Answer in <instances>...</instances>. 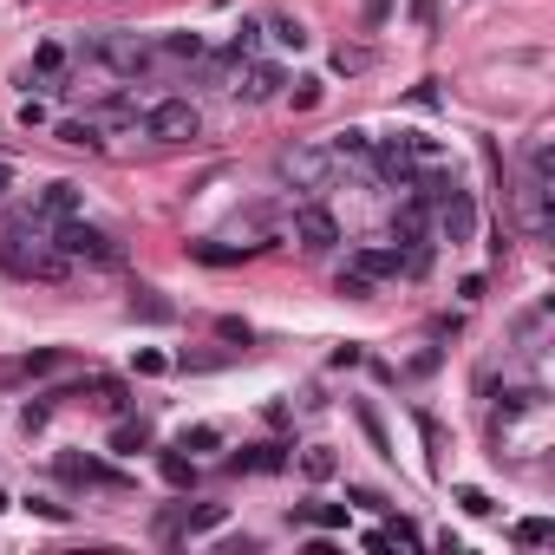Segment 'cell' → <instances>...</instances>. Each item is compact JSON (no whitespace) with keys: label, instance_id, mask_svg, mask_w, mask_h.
<instances>
[{"label":"cell","instance_id":"6da1fadb","mask_svg":"<svg viewBox=\"0 0 555 555\" xmlns=\"http://www.w3.org/2000/svg\"><path fill=\"white\" fill-rule=\"evenodd\" d=\"M0 268H7L14 281H66L72 262L40 236V229H33V242H27V229H20V222H7V236H0Z\"/></svg>","mask_w":555,"mask_h":555},{"label":"cell","instance_id":"7a4b0ae2","mask_svg":"<svg viewBox=\"0 0 555 555\" xmlns=\"http://www.w3.org/2000/svg\"><path fill=\"white\" fill-rule=\"evenodd\" d=\"M46 242H53L66 262H92V268H118L125 262V249L105 236V229H92V222H79V216H66V222H53L46 229Z\"/></svg>","mask_w":555,"mask_h":555},{"label":"cell","instance_id":"3957f363","mask_svg":"<svg viewBox=\"0 0 555 555\" xmlns=\"http://www.w3.org/2000/svg\"><path fill=\"white\" fill-rule=\"evenodd\" d=\"M281 183L301 196H320L333 183V151H320V144H294V151H281Z\"/></svg>","mask_w":555,"mask_h":555},{"label":"cell","instance_id":"277c9868","mask_svg":"<svg viewBox=\"0 0 555 555\" xmlns=\"http://www.w3.org/2000/svg\"><path fill=\"white\" fill-rule=\"evenodd\" d=\"M144 131H151L157 144H190V138H203V111H196L190 98H157V105L144 111Z\"/></svg>","mask_w":555,"mask_h":555},{"label":"cell","instance_id":"5b68a950","mask_svg":"<svg viewBox=\"0 0 555 555\" xmlns=\"http://www.w3.org/2000/svg\"><path fill=\"white\" fill-rule=\"evenodd\" d=\"M92 53L105 59L111 72H125V79H138V72L151 66V46H144L138 33H98V40H92Z\"/></svg>","mask_w":555,"mask_h":555},{"label":"cell","instance_id":"8992f818","mask_svg":"<svg viewBox=\"0 0 555 555\" xmlns=\"http://www.w3.org/2000/svg\"><path fill=\"white\" fill-rule=\"evenodd\" d=\"M294 242H301V249H333V242H340V222H333V209H320V203H301L294 209Z\"/></svg>","mask_w":555,"mask_h":555},{"label":"cell","instance_id":"52a82bcc","mask_svg":"<svg viewBox=\"0 0 555 555\" xmlns=\"http://www.w3.org/2000/svg\"><path fill=\"white\" fill-rule=\"evenodd\" d=\"M392 229H399V242H412V249H425L431 242V196H405L399 203V216H392Z\"/></svg>","mask_w":555,"mask_h":555},{"label":"cell","instance_id":"ba28073f","mask_svg":"<svg viewBox=\"0 0 555 555\" xmlns=\"http://www.w3.org/2000/svg\"><path fill=\"white\" fill-rule=\"evenodd\" d=\"M236 471H255V477H275V471H288V444H275V438H262V444H242V451H236Z\"/></svg>","mask_w":555,"mask_h":555},{"label":"cell","instance_id":"9c48e42d","mask_svg":"<svg viewBox=\"0 0 555 555\" xmlns=\"http://www.w3.org/2000/svg\"><path fill=\"white\" fill-rule=\"evenodd\" d=\"M373 170H379L386 183H399V190H418V164L405 157V144H399V138H392V144H379V151H373Z\"/></svg>","mask_w":555,"mask_h":555},{"label":"cell","instance_id":"30bf717a","mask_svg":"<svg viewBox=\"0 0 555 555\" xmlns=\"http://www.w3.org/2000/svg\"><path fill=\"white\" fill-rule=\"evenodd\" d=\"M281 85H288V79H281V66H275V59H249V79H242L236 92L249 98V105H262V98H275Z\"/></svg>","mask_w":555,"mask_h":555},{"label":"cell","instance_id":"8fae6325","mask_svg":"<svg viewBox=\"0 0 555 555\" xmlns=\"http://www.w3.org/2000/svg\"><path fill=\"white\" fill-rule=\"evenodd\" d=\"M255 249H268V242H242V249H229V242H190V255L203 268H236L242 255H255Z\"/></svg>","mask_w":555,"mask_h":555},{"label":"cell","instance_id":"7c38bea8","mask_svg":"<svg viewBox=\"0 0 555 555\" xmlns=\"http://www.w3.org/2000/svg\"><path fill=\"white\" fill-rule=\"evenodd\" d=\"M59 471H66L72 484H105V490H125V477H118V471H105V464H92V458H59Z\"/></svg>","mask_w":555,"mask_h":555},{"label":"cell","instance_id":"4fadbf2b","mask_svg":"<svg viewBox=\"0 0 555 555\" xmlns=\"http://www.w3.org/2000/svg\"><path fill=\"white\" fill-rule=\"evenodd\" d=\"M131 314H138V320H151V327H170V320H177V307H170L157 288H138V294H131Z\"/></svg>","mask_w":555,"mask_h":555},{"label":"cell","instance_id":"5bb4252c","mask_svg":"<svg viewBox=\"0 0 555 555\" xmlns=\"http://www.w3.org/2000/svg\"><path fill=\"white\" fill-rule=\"evenodd\" d=\"M111 451H118V458H138V451H151V425H144V418H138V425H118V431H111Z\"/></svg>","mask_w":555,"mask_h":555},{"label":"cell","instance_id":"9a60e30c","mask_svg":"<svg viewBox=\"0 0 555 555\" xmlns=\"http://www.w3.org/2000/svg\"><path fill=\"white\" fill-rule=\"evenodd\" d=\"M59 144H72V151H105V131H98L92 118H85V125L72 118V125H59Z\"/></svg>","mask_w":555,"mask_h":555},{"label":"cell","instance_id":"2e32d148","mask_svg":"<svg viewBox=\"0 0 555 555\" xmlns=\"http://www.w3.org/2000/svg\"><path fill=\"white\" fill-rule=\"evenodd\" d=\"M301 471L314 477V484H327V477L340 471V458H333V444H307V451H301Z\"/></svg>","mask_w":555,"mask_h":555},{"label":"cell","instance_id":"e0dca14e","mask_svg":"<svg viewBox=\"0 0 555 555\" xmlns=\"http://www.w3.org/2000/svg\"><path fill=\"white\" fill-rule=\"evenodd\" d=\"M157 471H164V484H177V490L196 484V458H183V451H164V458H157Z\"/></svg>","mask_w":555,"mask_h":555},{"label":"cell","instance_id":"ac0fdd59","mask_svg":"<svg viewBox=\"0 0 555 555\" xmlns=\"http://www.w3.org/2000/svg\"><path fill=\"white\" fill-rule=\"evenodd\" d=\"M366 164V157H373V138H366V131H340V138H333V164Z\"/></svg>","mask_w":555,"mask_h":555},{"label":"cell","instance_id":"d6986e66","mask_svg":"<svg viewBox=\"0 0 555 555\" xmlns=\"http://www.w3.org/2000/svg\"><path fill=\"white\" fill-rule=\"evenodd\" d=\"M353 412H360V431H366V444H373L379 458H399V451H392V438H386V425H379V412H373V405H353Z\"/></svg>","mask_w":555,"mask_h":555},{"label":"cell","instance_id":"ffe728a7","mask_svg":"<svg viewBox=\"0 0 555 555\" xmlns=\"http://www.w3.org/2000/svg\"><path fill=\"white\" fill-rule=\"evenodd\" d=\"M262 53V20H242L236 40H229V59H255Z\"/></svg>","mask_w":555,"mask_h":555},{"label":"cell","instance_id":"44dd1931","mask_svg":"<svg viewBox=\"0 0 555 555\" xmlns=\"http://www.w3.org/2000/svg\"><path fill=\"white\" fill-rule=\"evenodd\" d=\"M510 536H516V542H523V549H542V542H549V536H555V523H549V516H523V523H516V529H510Z\"/></svg>","mask_w":555,"mask_h":555},{"label":"cell","instance_id":"7402d4cb","mask_svg":"<svg viewBox=\"0 0 555 555\" xmlns=\"http://www.w3.org/2000/svg\"><path fill=\"white\" fill-rule=\"evenodd\" d=\"M301 523H320V529H347V503H307Z\"/></svg>","mask_w":555,"mask_h":555},{"label":"cell","instance_id":"603a6c76","mask_svg":"<svg viewBox=\"0 0 555 555\" xmlns=\"http://www.w3.org/2000/svg\"><path fill=\"white\" fill-rule=\"evenodd\" d=\"M418 438L431 444V471H444V425L431 412H418Z\"/></svg>","mask_w":555,"mask_h":555},{"label":"cell","instance_id":"cb8c5ba5","mask_svg":"<svg viewBox=\"0 0 555 555\" xmlns=\"http://www.w3.org/2000/svg\"><path fill=\"white\" fill-rule=\"evenodd\" d=\"M216 444H222V431H216V425H183L177 451H216Z\"/></svg>","mask_w":555,"mask_h":555},{"label":"cell","instance_id":"d4e9b609","mask_svg":"<svg viewBox=\"0 0 555 555\" xmlns=\"http://www.w3.org/2000/svg\"><path fill=\"white\" fill-rule=\"evenodd\" d=\"M222 523H229V510H222V503H203V510H190L183 529H190V536H209V529H222Z\"/></svg>","mask_w":555,"mask_h":555},{"label":"cell","instance_id":"484cf974","mask_svg":"<svg viewBox=\"0 0 555 555\" xmlns=\"http://www.w3.org/2000/svg\"><path fill=\"white\" fill-rule=\"evenodd\" d=\"M170 59H203V33H164Z\"/></svg>","mask_w":555,"mask_h":555},{"label":"cell","instance_id":"4316f807","mask_svg":"<svg viewBox=\"0 0 555 555\" xmlns=\"http://www.w3.org/2000/svg\"><path fill=\"white\" fill-rule=\"evenodd\" d=\"M268 33H275V40H281V46H294V53H301V46H307V27H301V20H294V14H281V20H268Z\"/></svg>","mask_w":555,"mask_h":555},{"label":"cell","instance_id":"83f0119b","mask_svg":"<svg viewBox=\"0 0 555 555\" xmlns=\"http://www.w3.org/2000/svg\"><path fill=\"white\" fill-rule=\"evenodd\" d=\"M333 288L347 294V301H373V281H366L360 268H340V281H333Z\"/></svg>","mask_w":555,"mask_h":555},{"label":"cell","instance_id":"f1b7e54d","mask_svg":"<svg viewBox=\"0 0 555 555\" xmlns=\"http://www.w3.org/2000/svg\"><path fill=\"white\" fill-rule=\"evenodd\" d=\"M458 503H464L471 516H490V510H497V497H490V490H477V484H464V490H458Z\"/></svg>","mask_w":555,"mask_h":555},{"label":"cell","instance_id":"f546056e","mask_svg":"<svg viewBox=\"0 0 555 555\" xmlns=\"http://www.w3.org/2000/svg\"><path fill=\"white\" fill-rule=\"evenodd\" d=\"M373 66V59L360 53V46H340V53H333V72H366Z\"/></svg>","mask_w":555,"mask_h":555},{"label":"cell","instance_id":"4dcf8cb0","mask_svg":"<svg viewBox=\"0 0 555 555\" xmlns=\"http://www.w3.org/2000/svg\"><path fill=\"white\" fill-rule=\"evenodd\" d=\"M27 510H33V516H46V523H66V516H72V510H66V503H53V497H33V503H27Z\"/></svg>","mask_w":555,"mask_h":555},{"label":"cell","instance_id":"1f68e13d","mask_svg":"<svg viewBox=\"0 0 555 555\" xmlns=\"http://www.w3.org/2000/svg\"><path fill=\"white\" fill-rule=\"evenodd\" d=\"M320 105V79H301L294 85V111H314Z\"/></svg>","mask_w":555,"mask_h":555},{"label":"cell","instance_id":"d6a6232c","mask_svg":"<svg viewBox=\"0 0 555 555\" xmlns=\"http://www.w3.org/2000/svg\"><path fill=\"white\" fill-rule=\"evenodd\" d=\"M216 333H222V340H236V347H249V320H236V314L216 320Z\"/></svg>","mask_w":555,"mask_h":555},{"label":"cell","instance_id":"836d02e7","mask_svg":"<svg viewBox=\"0 0 555 555\" xmlns=\"http://www.w3.org/2000/svg\"><path fill=\"white\" fill-rule=\"evenodd\" d=\"M33 66H40V72H59V66H66V53H59V46H53V40H46V46H40V53H33Z\"/></svg>","mask_w":555,"mask_h":555},{"label":"cell","instance_id":"e575fe53","mask_svg":"<svg viewBox=\"0 0 555 555\" xmlns=\"http://www.w3.org/2000/svg\"><path fill=\"white\" fill-rule=\"evenodd\" d=\"M386 542H418V523H412V516H399V523H386Z\"/></svg>","mask_w":555,"mask_h":555},{"label":"cell","instance_id":"d590c367","mask_svg":"<svg viewBox=\"0 0 555 555\" xmlns=\"http://www.w3.org/2000/svg\"><path fill=\"white\" fill-rule=\"evenodd\" d=\"M412 20L431 33V27H438V0H412Z\"/></svg>","mask_w":555,"mask_h":555},{"label":"cell","instance_id":"8d00e7d4","mask_svg":"<svg viewBox=\"0 0 555 555\" xmlns=\"http://www.w3.org/2000/svg\"><path fill=\"white\" fill-rule=\"evenodd\" d=\"M20 125H27V131L46 125V105H40V98H27V105H20Z\"/></svg>","mask_w":555,"mask_h":555},{"label":"cell","instance_id":"74e56055","mask_svg":"<svg viewBox=\"0 0 555 555\" xmlns=\"http://www.w3.org/2000/svg\"><path fill=\"white\" fill-rule=\"evenodd\" d=\"M138 373L157 379V373H170V360H164V353H138Z\"/></svg>","mask_w":555,"mask_h":555},{"label":"cell","instance_id":"f35d334b","mask_svg":"<svg viewBox=\"0 0 555 555\" xmlns=\"http://www.w3.org/2000/svg\"><path fill=\"white\" fill-rule=\"evenodd\" d=\"M347 497H353V503H366V510H386V497H379V490H366V484H353Z\"/></svg>","mask_w":555,"mask_h":555},{"label":"cell","instance_id":"ab89813d","mask_svg":"<svg viewBox=\"0 0 555 555\" xmlns=\"http://www.w3.org/2000/svg\"><path fill=\"white\" fill-rule=\"evenodd\" d=\"M386 14H392V0H366V27H379Z\"/></svg>","mask_w":555,"mask_h":555},{"label":"cell","instance_id":"60d3db41","mask_svg":"<svg viewBox=\"0 0 555 555\" xmlns=\"http://www.w3.org/2000/svg\"><path fill=\"white\" fill-rule=\"evenodd\" d=\"M7 190H14V170H7V164H0V196H7Z\"/></svg>","mask_w":555,"mask_h":555},{"label":"cell","instance_id":"b9f144b4","mask_svg":"<svg viewBox=\"0 0 555 555\" xmlns=\"http://www.w3.org/2000/svg\"><path fill=\"white\" fill-rule=\"evenodd\" d=\"M0 510H14V497H7V490H0Z\"/></svg>","mask_w":555,"mask_h":555}]
</instances>
